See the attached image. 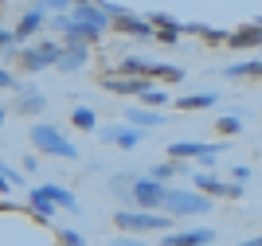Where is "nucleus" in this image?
Listing matches in <instances>:
<instances>
[{"mask_svg": "<svg viewBox=\"0 0 262 246\" xmlns=\"http://www.w3.org/2000/svg\"><path fill=\"white\" fill-rule=\"evenodd\" d=\"M164 211L172 215V219H192V215H208V211H211V195H204L200 188H192V192L168 188V192H164Z\"/></svg>", "mask_w": 262, "mask_h": 246, "instance_id": "nucleus-1", "label": "nucleus"}, {"mask_svg": "<svg viewBox=\"0 0 262 246\" xmlns=\"http://www.w3.org/2000/svg\"><path fill=\"white\" fill-rule=\"evenodd\" d=\"M114 223L121 231H133V235H149V231H168L172 227V215H157L149 207H121L114 215Z\"/></svg>", "mask_w": 262, "mask_h": 246, "instance_id": "nucleus-2", "label": "nucleus"}, {"mask_svg": "<svg viewBox=\"0 0 262 246\" xmlns=\"http://www.w3.org/2000/svg\"><path fill=\"white\" fill-rule=\"evenodd\" d=\"M32 145H35V152H47V156H63V161L78 156V145H75V141H67L55 125H32Z\"/></svg>", "mask_w": 262, "mask_h": 246, "instance_id": "nucleus-3", "label": "nucleus"}, {"mask_svg": "<svg viewBox=\"0 0 262 246\" xmlns=\"http://www.w3.org/2000/svg\"><path fill=\"white\" fill-rule=\"evenodd\" d=\"M110 28H114V35H129V39H141V43L157 39L153 20H149V16H137V12H129V8H121L118 16H110Z\"/></svg>", "mask_w": 262, "mask_h": 246, "instance_id": "nucleus-4", "label": "nucleus"}, {"mask_svg": "<svg viewBox=\"0 0 262 246\" xmlns=\"http://www.w3.org/2000/svg\"><path fill=\"white\" fill-rule=\"evenodd\" d=\"M59 51H63V43H55V39H43V43H35V47H24L20 51V66L32 71V75H39V71H47V66L59 63Z\"/></svg>", "mask_w": 262, "mask_h": 246, "instance_id": "nucleus-5", "label": "nucleus"}, {"mask_svg": "<svg viewBox=\"0 0 262 246\" xmlns=\"http://www.w3.org/2000/svg\"><path fill=\"white\" fill-rule=\"evenodd\" d=\"M102 86L110 94H129V98H145L157 86V78L149 75H102Z\"/></svg>", "mask_w": 262, "mask_h": 246, "instance_id": "nucleus-6", "label": "nucleus"}, {"mask_svg": "<svg viewBox=\"0 0 262 246\" xmlns=\"http://www.w3.org/2000/svg\"><path fill=\"white\" fill-rule=\"evenodd\" d=\"M164 192H168V184L157 180V176H137L133 180V204L137 207H164Z\"/></svg>", "mask_w": 262, "mask_h": 246, "instance_id": "nucleus-7", "label": "nucleus"}, {"mask_svg": "<svg viewBox=\"0 0 262 246\" xmlns=\"http://www.w3.org/2000/svg\"><path fill=\"white\" fill-rule=\"evenodd\" d=\"M192 188H200L204 195H211V199H243V184L239 180H231V184H223L219 176H211V172H196L192 176Z\"/></svg>", "mask_w": 262, "mask_h": 246, "instance_id": "nucleus-8", "label": "nucleus"}, {"mask_svg": "<svg viewBox=\"0 0 262 246\" xmlns=\"http://www.w3.org/2000/svg\"><path fill=\"white\" fill-rule=\"evenodd\" d=\"M223 149H227V145H200V141H176V145H168V156H176V161L200 156L204 164H215V156H223Z\"/></svg>", "mask_w": 262, "mask_h": 246, "instance_id": "nucleus-9", "label": "nucleus"}, {"mask_svg": "<svg viewBox=\"0 0 262 246\" xmlns=\"http://www.w3.org/2000/svg\"><path fill=\"white\" fill-rule=\"evenodd\" d=\"M90 63V43L86 39H63V51H59V71H82Z\"/></svg>", "mask_w": 262, "mask_h": 246, "instance_id": "nucleus-10", "label": "nucleus"}, {"mask_svg": "<svg viewBox=\"0 0 262 246\" xmlns=\"http://www.w3.org/2000/svg\"><path fill=\"white\" fill-rule=\"evenodd\" d=\"M98 137L110 141V145H118V149H137L145 141V129L137 125H118V129H98Z\"/></svg>", "mask_w": 262, "mask_h": 246, "instance_id": "nucleus-11", "label": "nucleus"}, {"mask_svg": "<svg viewBox=\"0 0 262 246\" xmlns=\"http://www.w3.org/2000/svg\"><path fill=\"white\" fill-rule=\"evenodd\" d=\"M211 238H215L211 227H192V231H168L164 242L168 246H204V242H211Z\"/></svg>", "mask_w": 262, "mask_h": 246, "instance_id": "nucleus-12", "label": "nucleus"}, {"mask_svg": "<svg viewBox=\"0 0 262 246\" xmlns=\"http://www.w3.org/2000/svg\"><path fill=\"white\" fill-rule=\"evenodd\" d=\"M227 47H235V51H254V47H262V24H247V28H239V32L227 35Z\"/></svg>", "mask_w": 262, "mask_h": 246, "instance_id": "nucleus-13", "label": "nucleus"}, {"mask_svg": "<svg viewBox=\"0 0 262 246\" xmlns=\"http://www.w3.org/2000/svg\"><path fill=\"white\" fill-rule=\"evenodd\" d=\"M125 121H129V125H137V129H157V125H164V114L157 106H129L125 109Z\"/></svg>", "mask_w": 262, "mask_h": 246, "instance_id": "nucleus-14", "label": "nucleus"}, {"mask_svg": "<svg viewBox=\"0 0 262 246\" xmlns=\"http://www.w3.org/2000/svg\"><path fill=\"white\" fill-rule=\"evenodd\" d=\"M149 20H153L157 39H161V43H176V39H180V32H184V24H180V20H172L168 12H153Z\"/></svg>", "mask_w": 262, "mask_h": 246, "instance_id": "nucleus-15", "label": "nucleus"}, {"mask_svg": "<svg viewBox=\"0 0 262 246\" xmlns=\"http://www.w3.org/2000/svg\"><path fill=\"white\" fill-rule=\"evenodd\" d=\"M215 106H219V94H215V90H200V94L176 98V109H184V114H196V109H215Z\"/></svg>", "mask_w": 262, "mask_h": 246, "instance_id": "nucleus-16", "label": "nucleus"}, {"mask_svg": "<svg viewBox=\"0 0 262 246\" xmlns=\"http://www.w3.org/2000/svg\"><path fill=\"white\" fill-rule=\"evenodd\" d=\"M16 90H20V98H16V114H39V109L47 106V98L39 94V90H32V86L16 82Z\"/></svg>", "mask_w": 262, "mask_h": 246, "instance_id": "nucleus-17", "label": "nucleus"}, {"mask_svg": "<svg viewBox=\"0 0 262 246\" xmlns=\"http://www.w3.org/2000/svg\"><path fill=\"white\" fill-rule=\"evenodd\" d=\"M184 32L200 35V39L211 43V47H227V35H231V32H223V28H211V24H184Z\"/></svg>", "mask_w": 262, "mask_h": 246, "instance_id": "nucleus-18", "label": "nucleus"}, {"mask_svg": "<svg viewBox=\"0 0 262 246\" xmlns=\"http://www.w3.org/2000/svg\"><path fill=\"white\" fill-rule=\"evenodd\" d=\"M223 78H262V59H247V63H231L223 66Z\"/></svg>", "mask_w": 262, "mask_h": 246, "instance_id": "nucleus-19", "label": "nucleus"}, {"mask_svg": "<svg viewBox=\"0 0 262 246\" xmlns=\"http://www.w3.org/2000/svg\"><path fill=\"white\" fill-rule=\"evenodd\" d=\"M28 199H32V211L39 215V219H47V223H51L55 207H59V204H55V199H51V195H47L43 188H32V192H28Z\"/></svg>", "mask_w": 262, "mask_h": 246, "instance_id": "nucleus-20", "label": "nucleus"}, {"mask_svg": "<svg viewBox=\"0 0 262 246\" xmlns=\"http://www.w3.org/2000/svg\"><path fill=\"white\" fill-rule=\"evenodd\" d=\"M39 28H43V8H32V12H28V16H24V20L20 24H16V28H12V32H16V39H28V35H35V32H39Z\"/></svg>", "mask_w": 262, "mask_h": 246, "instance_id": "nucleus-21", "label": "nucleus"}, {"mask_svg": "<svg viewBox=\"0 0 262 246\" xmlns=\"http://www.w3.org/2000/svg\"><path fill=\"white\" fill-rule=\"evenodd\" d=\"M43 192L51 195V199H55L59 207H67V211H78V199H75L71 192H67L63 184H43Z\"/></svg>", "mask_w": 262, "mask_h": 246, "instance_id": "nucleus-22", "label": "nucleus"}, {"mask_svg": "<svg viewBox=\"0 0 262 246\" xmlns=\"http://www.w3.org/2000/svg\"><path fill=\"white\" fill-rule=\"evenodd\" d=\"M71 125L75 129H98V114L90 106H75L71 109Z\"/></svg>", "mask_w": 262, "mask_h": 246, "instance_id": "nucleus-23", "label": "nucleus"}, {"mask_svg": "<svg viewBox=\"0 0 262 246\" xmlns=\"http://www.w3.org/2000/svg\"><path fill=\"white\" fill-rule=\"evenodd\" d=\"M133 180H137V176L121 172V176H114V180H110V192L118 195V199H133Z\"/></svg>", "mask_w": 262, "mask_h": 246, "instance_id": "nucleus-24", "label": "nucleus"}, {"mask_svg": "<svg viewBox=\"0 0 262 246\" xmlns=\"http://www.w3.org/2000/svg\"><path fill=\"white\" fill-rule=\"evenodd\" d=\"M153 78L157 82H184V71H180V66H168V63H153Z\"/></svg>", "mask_w": 262, "mask_h": 246, "instance_id": "nucleus-25", "label": "nucleus"}, {"mask_svg": "<svg viewBox=\"0 0 262 246\" xmlns=\"http://www.w3.org/2000/svg\"><path fill=\"white\" fill-rule=\"evenodd\" d=\"M215 129H219V137H239L243 133V118L239 114H227V118L215 121Z\"/></svg>", "mask_w": 262, "mask_h": 246, "instance_id": "nucleus-26", "label": "nucleus"}, {"mask_svg": "<svg viewBox=\"0 0 262 246\" xmlns=\"http://www.w3.org/2000/svg\"><path fill=\"white\" fill-rule=\"evenodd\" d=\"M16 43H20V39H16L12 28H0V51H4V55H16Z\"/></svg>", "mask_w": 262, "mask_h": 246, "instance_id": "nucleus-27", "label": "nucleus"}, {"mask_svg": "<svg viewBox=\"0 0 262 246\" xmlns=\"http://www.w3.org/2000/svg\"><path fill=\"white\" fill-rule=\"evenodd\" d=\"M141 102H145V106H157V109H161V106H168V94H164L161 86H153V90H149Z\"/></svg>", "mask_w": 262, "mask_h": 246, "instance_id": "nucleus-28", "label": "nucleus"}, {"mask_svg": "<svg viewBox=\"0 0 262 246\" xmlns=\"http://www.w3.org/2000/svg\"><path fill=\"white\" fill-rule=\"evenodd\" d=\"M0 176H8L16 188H24V172H20V168H12V164H4V161H0Z\"/></svg>", "mask_w": 262, "mask_h": 246, "instance_id": "nucleus-29", "label": "nucleus"}, {"mask_svg": "<svg viewBox=\"0 0 262 246\" xmlns=\"http://www.w3.org/2000/svg\"><path fill=\"white\" fill-rule=\"evenodd\" d=\"M71 24H75V16H55V20H51V32L67 35V32H71Z\"/></svg>", "mask_w": 262, "mask_h": 246, "instance_id": "nucleus-30", "label": "nucleus"}, {"mask_svg": "<svg viewBox=\"0 0 262 246\" xmlns=\"http://www.w3.org/2000/svg\"><path fill=\"white\" fill-rule=\"evenodd\" d=\"M0 90H16V75L4 71V66H0Z\"/></svg>", "mask_w": 262, "mask_h": 246, "instance_id": "nucleus-31", "label": "nucleus"}, {"mask_svg": "<svg viewBox=\"0 0 262 246\" xmlns=\"http://www.w3.org/2000/svg\"><path fill=\"white\" fill-rule=\"evenodd\" d=\"M59 238H63V242H71V246L82 242V235H78V231H59Z\"/></svg>", "mask_w": 262, "mask_h": 246, "instance_id": "nucleus-32", "label": "nucleus"}, {"mask_svg": "<svg viewBox=\"0 0 262 246\" xmlns=\"http://www.w3.org/2000/svg\"><path fill=\"white\" fill-rule=\"evenodd\" d=\"M43 8H55V12H63V8H71V0H39Z\"/></svg>", "mask_w": 262, "mask_h": 246, "instance_id": "nucleus-33", "label": "nucleus"}, {"mask_svg": "<svg viewBox=\"0 0 262 246\" xmlns=\"http://www.w3.org/2000/svg\"><path fill=\"white\" fill-rule=\"evenodd\" d=\"M8 188H12V180H8V176H0V192H8Z\"/></svg>", "mask_w": 262, "mask_h": 246, "instance_id": "nucleus-34", "label": "nucleus"}, {"mask_svg": "<svg viewBox=\"0 0 262 246\" xmlns=\"http://www.w3.org/2000/svg\"><path fill=\"white\" fill-rule=\"evenodd\" d=\"M4 121H8V109H4V106H0V125H4Z\"/></svg>", "mask_w": 262, "mask_h": 246, "instance_id": "nucleus-35", "label": "nucleus"}, {"mask_svg": "<svg viewBox=\"0 0 262 246\" xmlns=\"http://www.w3.org/2000/svg\"><path fill=\"white\" fill-rule=\"evenodd\" d=\"M251 246H262V235H254V238H251Z\"/></svg>", "mask_w": 262, "mask_h": 246, "instance_id": "nucleus-36", "label": "nucleus"}, {"mask_svg": "<svg viewBox=\"0 0 262 246\" xmlns=\"http://www.w3.org/2000/svg\"><path fill=\"white\" fill-rule=\"evenodd\" d=\"M78 4H86V0H78Z\"/></svg>", "mask_w": 262, "mask_h": 246, "instance_id": "nucleus-37", "label": "nucleus"}]
</instances>
